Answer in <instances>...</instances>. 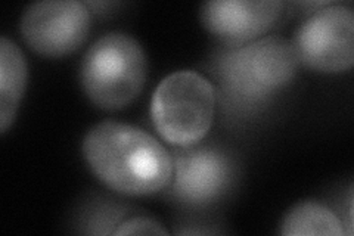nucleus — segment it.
Returning a JSON list of instances; mask_svg holds the SVG:
<instances>
[{
	"label": "nucleus",
	"instance_id": "1",
	"mask_svg": "<svg viewBox=\"0 0 354 236\" xmlns=\"http://www.w3.org/2000/svg\"><path fill=\"white\" fill-rule=\"evenodd\" d=\"M83 155L105 186L145 197L169 186L173 158L149 133L118 121H102L86 133Z\"/></svg>",
	"mask_w": 354,
	"mask_h": 236
},
{
	"label": "nucleus",
	"instance_id": "2",
	"mask_svg": "<svg viewBox=\"0 0 354 236\" xmlns=\"http://www.w3.org/2000/svg\"><path fill=\"white\" fill-rule=\"evenodd\" d=\"M300 60L294 43L268 36L227 49L216 60V75L232 102L257 107L290 84Z\"/></svg>",
	"mask_w": 354,
	"mask_h": 236
},
{
	"label": "nucleus",
	"instance_id": "3",
	"mask_svg": "<svg viewBox=\"0 0 354 236\" xmlns=\"http://www.w3.org/2000/svg\"><path fill=\"white\" fill-rule=\"evenodd\" d=\"M148 74L140 43L126 33L113 31L97 39L80 65V83L87 98L102 109H121L135 100Z\"/></svg>",
	"mask_w": 354,
	"mask_h": 236
},
{
	"label": "nucleus",
	"instance_id": "4",
	"mask_svg": "<svg viewBox=\"0 0 354 236\" xmlns=\"http://www.w3.org/2000/svg\"><path fill=\"white\" fill-rule=\"evenodd\" d=\"M216 91L196 71L182 70L165 77L151 100V117L160 136L177 148L201 142L212 129Z\"/></svg>",
	"mask_w": 354,
	"mask_h": 236
},
{
	"label": "nucleus",
	"instance_id": "5",
	"mask_svg": "<svg viewBox=\"0 0 354 236\" xmlns=\"http://www.w3.org/2000/svg\"><path fill=\"white\" fill-rule=\"evenodd\" d=\"M294 48L300 64L315 71L335 74L354 64V15L344 5H326L298 28Z\"/></svg>",
	"mask_w": 354,
	"mask_h": 236
},
{
	"label": "nucleus",
	"instance_id": "6",
	"mask_svg": "<svg viewBox=\"0 0 354 236\" xmlns=\"http://www.w3.org/2000/svg\"><path fill=\"white\" fill-rule=\"evenodd\" d=\"M19 27L32 51L58 58L84 43L91 30V10L77 0H43L24 10Z\"/></svg>",
	"mask_w": 354,
	"mask_h": 236
},
{
	"label": "nucleus",
	"instance_id": "7",
	"mask_svg": "<svg viewBox=\"0 0 354 236\" xmlns=\"http://www.w3.org/2000/svg\"><path fill=\"white\" fill-rule=\"evenodd\" d=\"M173 158L171 194L192 206H204L225 194L234 177V164L216 148L187 146Z\"/></svg>",
	"mask_w": 354,
	"mask_h": 236
},
{
	"label": "nucleus",
	"instance_id": "8",
	"mask_svg": "<svg viewBox=\"0 0 354 236\" xmlns=\"http://www.w3.org/2000/svg\"><path fill=\"white\" fill-rule=\"evenodd\" d=\"M282 9L278 0H209L201 8V21L209 33L239 46L269 31Z\"/></svg>",
	"mask_w": 354,
	"mask_h": 236
},
{
	"label": "nucleus",
	"instance_id": "9",
	"mask_svg": "<svg viewBox=\"0 0 354 236\" xmlns=\"http://www.w3.org/2000/svg\"><path fill=\"white\" fill-rule=\"evenodd\" d=\"M28 69L24 53L8 37L0 39V129L12 125L26 92Z\"/></svg>",
	"mask_w": 354,
	"mask_h": 236
},
{
	"label": "nucleus",
	"instance_id": "10",
	"mask_svg": "<svg viewBox=\"0 0 354 236\" xmlns=\"http://www.w3.org/2000/svg\"><path fill=\"white\" fill-rule=\"evenodd\" d=\"M281 233L285 236H344L342 221L328 207L315 201H303L286 212Z\"/></svg>",
	"mask_w": 354,
	"mask_h": 236
},
{
	"label": "nucleus",
	"instance_id": "11",
	"mask_svg": "<svg viewBox=\"0 0 354 236\" xmlns=\"http://www.w3.org/2000/svg\"><path fill=\"white\" fill-rule=\"evenodd\" d=\"M113 235H167L162 224L149 217H131L121 221Z\"/></svg>",
	"mask_w": 354,
	"mask_h": 236
}]
</instances>
